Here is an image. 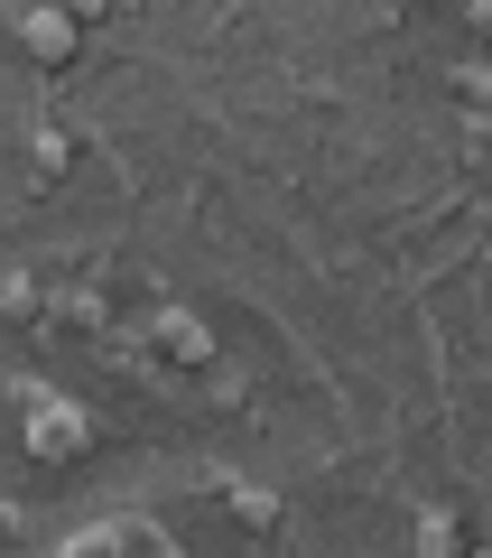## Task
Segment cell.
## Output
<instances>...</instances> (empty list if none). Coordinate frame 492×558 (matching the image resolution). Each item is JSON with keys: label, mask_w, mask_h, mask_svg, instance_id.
<instances>
[{"label": "cell", "mask_w": 492, "mask_h": 558, "mask_svg": "<svg viewBox=\"0 0 492 558\" xmlns=\"http://www.w3.org/2000/svg\"><path fill=\"white\" fill-rule=\"evenodd\" d=\"M455 94H465L473 112H492V65H455Z\"/></svg>", "instance_id": "8"}, {"label": "cell", "mask_w": 492, "mask_h": 558, "mask_svg": "<svg viewBox=\"0 0 492 558\" xmlns=\"http://www.w3.org/2000/svg\"><path fill=\"white\" fill-rule=\"evenodd\" d=\"M465 20H473V28H483V38H492V0H465Z\"/></svg>", "instance_id": "11"}, {"label": "cell", "mask_w": 492, "mask_h": 558, "mask_svg": "<svg viewBox=\"0 0 492 558\" xmlns=\"http://www.w3.org/2000/svg\"><path fill=\"white\" fill-rule=\"evenodd\" d=\"M57 317H65V326H102V299H94V289H65Z\"/></svg>", "instance_id": "9"}, {"label": "cell", "mask_w": 492, "mask_h": 558, "mask_svg": "<svg viewBox=\"0 0 492 558\" xmlns=\"http://www.w3.org/2000/svg\"><path fill=\"white\" fill-rule=\"evenodd\" d=\"M20 47L38 65H65V57H75V10H65V0H38V10L20 20Z\"/></svg>", "instance_id": "3"}, {"label": "cell", "mask_w": 492, "mask_h": 558, "mask_svg": "<svg viewBox=\"0 0 492 558\" xmlns=\"http://www.w3.org/2000/svg\"><path fill=\"white\" fill-rule=\"evenodd\" d=\"M409 539H418V549H428V558H446V549H465V531H455L446 512H418V531H409Z\"/></svg>", "instance_id": "6"}, {"label": "cell", "mask_w": 492, "mask_h": 558, "mask_svg": "<svg viewBox=\"0 0 492 558\" xmlns=\"http://www.w3.org/2000/svg\"><path fill=\"white\" fill-rule=\"evenodd\" d=\"M65 159H75V140H65V131H38V140H28V168H38V178H65Z\"/></svg>", "instance_id": "5"}, {"label": "cell", "mask_w": 492, "mask_h": 558, "mask_svg": "<svg viewBox=\"0 0 492 558\" xmlns=\"http://www.w3.org/2000/svg\"><path fill=\"white\" fill-rule=\"evenodd\" d=\"M65 10H75V28H84V20H102V10H121V0H65Z\"/></svg>", "instance_id": "10"}, {"label": "cell", "mask_w": 492, "mask_h": 558, "mask_svg": "<svg viewBox=\"0 0 492 558\" xmlns=\"http://www.w3.org/2000/svg\"><path fill=\"white\" fill-rule=\"evenodd\" d=\"M149 354L158 363H186V373H214V336H205L186 307H158V317H149Z\"/></svg>", "instance_id": "2"}, {"label": "cell", "mask_w": 492, "mask_h": 558, "mask_svg": "<svg viewBox=\"0 0 492 558\" xmlns=\"http://www.w3.org/2000/svg\"><path fill=\"white\" fill-rule=\"evenodd\" d=\"M20 447H28V457H38V465H75L84 447H94V418H84L75 400H57V391H28Z\"/></svg>", "instance_id": "1"}, {"label": "cell", "mask_w": 492, "mask_h": 558, "mask_svg": "<svg viewBox=\"0 0 492 558\" xmlns=\"http://www.w3.org/2000/svg\"><path fill=\"white\" fill-rule=\"evenodd\" d=\"M0 317H38V279L28 270H0Z\"/></svg>", "instance_id": "7"}, {"label": "cell", "mask_w": 492, "mask_h": 558, "mask_svg": "<svg viewBox=\"0 0 492 558\" xmlns=\"http://www.w3.org/2000/svg\"><path fill=\"white\" fill-rule=\"evenodd\" d=\"M223 502H233V512H242V531H279V494H270V484H223Z\"/></svg>", "instance_id": "4"}]
</instances>
